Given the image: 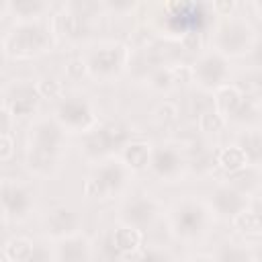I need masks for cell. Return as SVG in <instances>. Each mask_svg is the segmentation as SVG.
Wrapping results in <instances>:
<instances>
[{
	"instance_id": "4",
	"label": "cell",
	"mask_w": 262,
	"mask_h": 262,
	"mask_svg": "<svg viewBox=\"0 0 262 262\" xmlns=\"http://www.w3.org/2000/svg\"><path fill=\"white\" fill-rule=\"evenodd\" d=\"M131 176L133 172L123 164L121 158L113 156V158L100 160L92 166L84 182V192L86 196H92L98 201H113L127 190Z\"/></svg>"
},
{
	"instance_id": "19",
	"label": "cell",
	"mask_w": 262,
	"mask_h": 262,
	"mask_svg": "<svg viewBox=\"0 0 262 262\" xmlns=\"http://www.w3.org/2000/svg\"><path fill=\"white\" fill-rule=\"evenodd\" d=\"M149 143L147 141H141V139H129L127 145L121 149V160L123 164L133 172V170H141V168H147V160H149Z\"/></svg>"
},
{
	"instance_id": "32",
	"label": "cell",
	"mask_w": 262,
	"mask_h": 262,
	"mask_svg": "<svg viewBox=\"0 0 262 262\" xmlns=\"http://www.w3.org/2000/svg\"><path fill=\"white\" fill-rule=\"evenodd\" d=\"M4 12H8V4L0 2V14H4Z\"/></svg>"
},
{
	"instance_id": "3",
	"label": "cell",
	"mask_w": 262,
	"mask_h": 262,
	"mask_svg": "<svg viewBox=\"0 0 262 262\" xmlns=\"http://www.w3.org/2000/svg\"><path fill=\"white\" fill-rule=\"evenodd\" d=\"M53 31L49 25L41 23L39 18L31 20H16V25L4 35L2 49L12 59H29L37 57L51 47Z\"/></svg>"
},
{
	"instance_id": "13",
	"label": "cell",
	"mask_w": 262,
	"mask_h": 262,
	"mask_svg": "<svg viewBox=\"0 0 262 262\" xmlns=\"http://www.w3.org/2000/svg\"><path fill=\"white\" fill-rule=\"evenodd\" d=\"M192 78L203 90H217L227 84L229 66L227 57L217 51H205L192 66Z\"/></svg>"
},
{
	"instance_id": "27",
	"label": "cell",
	"mask_w": 262,
	"mask_h": 262,
	"mask_svg": "<svg viewBox=\"0 0 262 262\" xmlns=\"http://www.w3.org/2000/svg\"><path fill=\"white\" fill-rule=\"evenodd\" d=\"M135 262H172V256L168 250L164 248H156V246H145L137 250V258Z\"/></svg>"
},
{
	"instance_id": "6",
	"label": "cell",
	"mask_w": 262,
	"mask_h": 262,
	"mask_svg": "<svg viewBox=\"0 0 262 262\" xmlns=\"http://www.w3.org/2000/svg\"><path fill=\"white\" fill-rule=\"evenodd\" d=\"M129 49L119 41H98L82 55L86 74L98 82H113L127 68Z\"/></svg>"
},
{
	"instance_id": "8",
	"label": "cell",
	"mask_w": 262,
	"mask_h": 262,
	"mask_svg": "<svg viewBox=\"0 0 262 262\" xmlns=\"http://www.w3.org/2000/svg\"><path fill=\"white\" fill-rule=\"evenodd\" d=\"M254 41H256V33L248 20L239 16H227L215 29L213 51L221 53L223 57H239L250 51Z\"/></svg>"
},
{
	"instance_id": "5",
	"label": "cell",
	"mask_w": 262,
	"mask_h": 262,
	"mask_svg": "<svg viewBox=\"0 0 262 262\" xmlns=\"http://www.w3.org/2000/svg\"><path fill=\"white\" fill-rule=\"evenodd\" d=\"M131 129L121 123V121H104V123H96L90 131L84 133L82 143H80V151L90 160V162H100L106 158H113L117 151L121 154V149L127 145V141L131 139Z\"/></svg>"
},
{
	"instance_id": "18",
	"label": "cell",
	"mask_w": 262,
	"mask_h": 262,
	"mask_svg": "<svg viewBox=\"0 0 262 262\" xmlns=\"http://www.w3.org/2000/svg\"><path fill=\"white\" fill-rule=\"evenodd\" d=\"M108 242H111V246L115 248V252L119 256H129V254H135L141 248L143 233L133 229V227L121 225L119 229H115V233L108 237Z\"/></svg>"
},
{
	"instance_id": "15",
	"label": "cell",
	"mask_w": 262,
	"mask_h": 262,
	"mask_svg": "<svg viewBox=\"0 0 262 262\" xmlns=\"http://www.w3.org/2000/svg\"><path fill=\"white\" fill-rule=\"evenodd\" d=\"M209 205L213 213H219L223 217H235L248 207V192H244L233 180H223L215 186Z\"/></svg>"
},
{
	"instance_id": "10",
	"label": "cell",
	"mask_w": 262,
	"mask_h": 262,
	"mask_svg": "<svg viewBox=\"0 0 262 262\" xmlns=\"http://www.w3.org/2000/svg\"><path fill=\"white\" fill-rule=\"evenodd\" d=\"M147 168L162 182H176L188 170V158L180 143L164 141L151 147Z\"/></svg>"
},
{
	"instance_id": "26",
	"label": "cell",
	"mask_w": 262,
	"mask_h": 262,
	"mask_svg": "<svg viewBox=\"0 0 262 262\" xmlns=\"http://www.w3.org/2000/svg\"><path fill=\"white\" fill-rule=\"evenodd\" d=\"M49 6L45 2H16V4H8V10L14 12L18 16V20H31V18H39Z\"/></svg>"
},
{
	"instance_id": "1",
	"label": "cell",
	"mask_w": 262,
	"mask_h": 262,
	"mask_svg": "<svg viewBox=\"0 0 262 262\" xmlns=\"http://www.w3.org/2000/svg\"><path fill=\"white\" fill-rule=\"evenodd\" d=\"M66 154V131L53 117H37L27 131L25 164L41 178L53 176Z\"/></svg>"
},
{
	"instance_id": "11",
	"label": "cell",
	"mask_w": 262,
	"mask_h": 262,
	"mask_svg": "<svg viewBox=\"0 0 262 262\" xmlns=\"http://www.w3.org/2000/svg\"><path fill=\"white\" fill-rule=\"evenodd\" d=\"M35 207L33 186L23 178L0 180V213L10 221L29 219Z\"/></svg>"
},
{
	"instance_id": "16",
	"label": "cell",
	"mask_w": 262,
	"mask_h": 262,
	"mask_svg": "<svg viewBox=\"0 0 262 262\" xmlns=\"http://www.w3.org/2000/svg\"><path fill=\"white\" fill-rule=\"evenodd\" d=\"M43 223H45L47 233H49L53 239H59V237L78 233L80 227H82V217H80L78 211H74L72 207L57 205V207H53V209H49V211L45 213Z\"/></svg>"
},
{
	"instance_id": "21",
	"label": "cell",
	"mask_w": 262,
	"mask_h": 262,
	"mask_svg": "<svg viewBox=\"0 0 262 262\" xmlns=\"http://www.w3.org/2000/svg\"><path fill=\"white\" fill-rule=\"evenodd\" d=\"M246 133L239 137V143L237 147L242 149L248 166H258V160H260V133L256 127L252 129H244Z\"/></svg>"
},
{
	"instance_id": "9",
	"label": "cell",
	"mask_w": 262,
	"mask_h": 262,
	"mask_svg": "<svg viewBox=\"0 0 262 262\" xmlns=\"http://www.w3.org/2000/svg\"><path fill=\"white\" fill-rule=\"evenodd\" d=\"M100 8L98 4H66L61 12H57L51 20V31L57 37H63L68 43L78 45L90 37L92 31V14L90 10Z\"/></svg>"
},
{
	"instance_id": "17",
	"label": "cell",
	"mask_w": 262,
	"mask_h": 262,
	"mask_svg": "<svg viewBox=\"0 0 262 262\" xmlns=\"http://www.w3.org/2000/svg\"><path fill=\"white\" fill-rule=\"evenodd\" d=\"M92 252V242L82 231L59 237L53 246L55 262H90Z\"/></svg>"
},
{
	"instance_id": "25",
	"label": "cell",
	"mask_w": 262,
	"mask_h": 262,
	"mask_svg": "<svg viewBox=\"0 0 262 262\" xmlns=\"http://www.w3.org/2000/svg\"><path fill=\"white\" fill-rule=\"evenodd\" d=\"M215 262H256V260H250V252L248 248H244L242 244H223L217 252V260Z\"/></svg>"
},
{
	"instance_id": "7",
	"label": "cell",
	"mask_w": 262,
	"mask_h": 262,
	"mask_svg": "<svg viewBox=\"0 0 262 262\" xmlns=\"http://www.w3.org/2000/svg\"><path fill=\"white\" fill-rule=\"evenodd\" d=\"M53 119L57 121V125L68 131V133H86L90 131L96 123V108L92 104V100L84 94L72 92V94H63L59 98V102L55 104V115Z\"/></svg>"
},
{
	"instance_id": "20",
	"label": "cell",
	"mask_w": 262,
	"mask_h": 262,
	"mask_svg": "<svg viewBox=\"0 0 262 262\" xmlns=\"http://www.w3.org/2000/svg\"><path fill=\"white\" fill-rule=\"evenodd\" d=\"M33 246H35V239H31L27 235H14L6 242L4 256L10 262H27L33 252Z\"/></svg>"
},
{
	"instance_id": "28",
	"label": "cell",
	"mask_w": 262,
	"mask_h": 262,
	"mask_svg": "<svg viewBox=\"0 0 262 262\" xmlns=\"http://www.w3.org/2000/svg\"><path fill=\"white\" fill-rule=\"evenodd\" d=\"M27 262H55V254H53V246L47 242H37L33 246V252L29 256Z\"/></svg>"
},
{
	"instance_id": "33",
	"label": "cell",
	"mask_w": 262,
	"mask_h": 262,
	"mask_svg": "<svg viewBox=\"0 0 262 262\" xmlns=\"http://www.w3.org/2000/svg\"><path fill=\"white\" fill-rule=\"evenodd\" d=\"M196 262H209V260H196Z\"/></svg>"
},
{
	"instance_id": "12",
	"label": "cell",
	"mask_w": 262,
	"mask_h": 262,
	"mask_svg": "<svg viewBox=\"0 0 262 262\" xmlns=\"http://www.w3.org/2000/svg\"><path fill=\"white\" fill-rule=\"evenodd\" d=\"M160 215V203L149 192H135L127 194L119 207V221L121 225L133 227L143 233L145 227H151Z\"/></svg>"
},
{
	"instance_id": "29",
	"label": "cell",
	"mask_w": 262,
	"mask_h": 262,
	"mask_svg": "<svg viewBox=\"0 0 262 262\" xmlns=\"http://www.w3.org/2000/svg\"><path fill=\"white\" fill-rule=\"evenodd\" d=\"M12 154H14V143H12L10 133L8 135H0V162L8 160Z\"/></svg>"
},
{
	"instance_id": "30",
	"label": "cell",
	"mask_w": 262,
	"mask_h": 262,
	"mask_svg": "<svg viewBox=\"0 0 262 262\" xmlns=\"http://www.w3.org/2000/svg\"><path fill=\"white\" fill-rule=\"evenodd\" d=\"M10 127H12V117H10V113L0 104V135H8Z\"/></svg>"
},
{
	"instance_id": "24",
	"label": "cell",
	"mask_w": 262,
	"mask_h": 262,
	"mask_svg": "<svg viewBox=\"0 0 262 262\" xmlns=\"http://www.w3.org/2000/svg\"><path fill=\"white\" fill-rule=\"evenodd\" d=\"M145 80H149V86H151L154 90H158V92H168V90L174 88V84H176L178 78H176L174 70L164 68V66H158L156 70L149 72V76H147Z\"/></svg>"
},
{
	"instance_id": "31",
	"label": "cell",
	"mask_w": 262,
	"mask_h": 262,
	"mask_svg": "<svg viewBox=\"0 0 262 262\" xmlns=\"http://www.w3.org/2000/svg\"><path fill=\"white\" fill-rule=\"evenodd\" d=\"M4 88H6V78H4V76H0V94L4 92Z\"/></svg>"
},
{
	"instance_id": "23",
	"label": "cell",
	"mask_w": 262,
	"mask_h": 262,
	"mask_svg": "<svg viewBox=\"0 0 262 262\" xmlns=\"http://www.w3.org/2000/svg\"><path fill=\"white\" fill-rule=\"evenodd\" d=\"M215 164H219L223 170H229L231 174L248 168V162H246V158H244V154H242V149L237 145L221 149L217 154V158H215Z\"/></svg>"
},
{
	"instance_id": "14",
	"label": "cell",
	"mask_w": 262,
	"mask_h": 262,
	"mask_svg": "<svg viewBox=\"0 0 262 262\" xmlns=\"http://www.w3.org/2000/svg\"><path fill=\"white\" fill-rule=\"evenodd\" d=\"M2 98H4L2 106L10 113V117H25V115L35 113L41 96H39L37 84L29 80H18V82L6 84Z\"/></svg>"
},
{
	"instance_id": "22",
	"label": "cell",
	"mask_w": 262,
	"mask_h": 262,
	"mask_svg": "<svg viewBox=\"0 0 262 262\" xmlns=\"http://www.w3.org/2000/svg\"><path fill=\"white\" fill-rule=\"evenodd\" d=\"M233 219V225L244 233V235H248V237H254V239H258L260 237V215H258V211L256 209H244V211H239L235 217H231Z\"/></svg>"
},
{
	"instance_id": "2",
	"label": "cell",
	"mask_w": 262,
	"mask_h": 262,
	"mask_svg": "<svg viewBox=\"0 0 262 262\" xmlns=\"http://www.w3.org/2000/svg\"><path fill=\"white\" fill-rule=\"evenodd\" d=\"M166 219H168V229L174 239L194 244V242H201L209 233L215 221V213L207 201L194 194H186V196L176 199L170 205Z\"/></svg>"
}]
</instances>
